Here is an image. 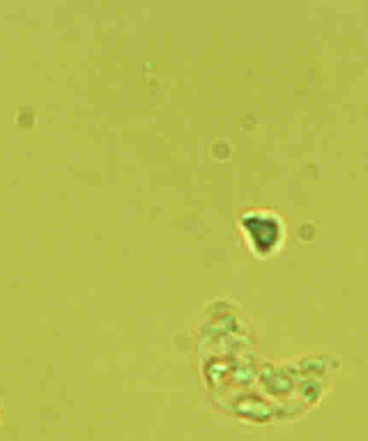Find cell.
<instances>
[{"mask_svg": "<svg viewBox=\"0 0 368 441\" xmlns=\"http://www.w3.org/2000/svg\"><path fill=\"white\" fill-rule=\"evenodd\" d=\"M38 118V111L30 106H20L13 112V122L20 128H32L33 125L37 124Z\"/></svg>", "mask_w": 368, "mask_h": 441, "instance_id": "cell-1", "label": "cell"}]
</instances>
